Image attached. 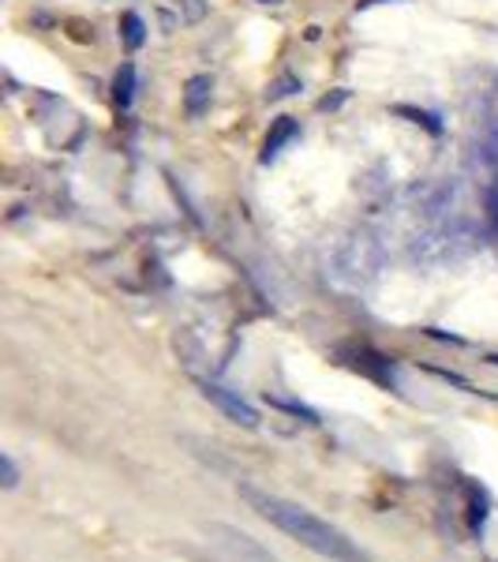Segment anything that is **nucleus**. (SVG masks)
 <instances>
[{"instance_id":"1","label":"nucleus","mask_w":498,"mask_h":562,"mask_svg":"<svg viewBox=\"0 0 498 562\" xmlns=\"http://www.w3.org/2000/svg\"><path fill=\"white\" fill-rule=\"evenodd\" d=\"M240 498L259 514L262 521L282 529L285 537L301 540L304 548L315 551V555H322L330 562H371V555L349 537V532H341L338 525L322 521L319 514H312L301 503H288V498L274 495V492H262L256 484H240Z\"/></svg>"},{"instance_id":"2","label":"nucleus","mask_w":498,"mask_h":562,"mask_svg":"<svg viewBox=\"0 0 498 562\" xmlns=\"http://www.w3.org/2000/svg\"><path fill=\"white\" fill-rule=\"evenodd\" d=\"M383 259H386L383 240L371 229H356V233H349L346 240H338V248L330 251V274L338 285L364 289L378 278Z\"/></svg>"},{"instance_id":"3","label":"nucleus","mask_w":498,"mask_h":562,"mask_svg":"<svg viewBox=\"0 0 498 562\" xmlns=\"http://www.w3.org/2000/svg\"><path fill=\"white\" fill-rule=\"evenodd\" d=\"M206 537H211L233 562H278V555L267 548V543H259L256 537L240 532L237 525L214 521V525H206Z\"/></svg>"},{"instance_id":"4","label":"nucleus","mask_w":498,"mask_h":562,"mask_svg":"<svg viewBox=\"0 0 498 562\" xmlns=\"http://www.w3.org/2000/svg\"><path fill=\"white\" fill-rule=\"evenodd\" d=\"M199 390H203L206 402H214L217 409H222L225 416H229L233 424H240V428H259V413H256V405H248L240 394H233V390H225L222 383H211V379H203V383H199Z\"/></svg>"},{"instance_id":"5","label":"nucleus","mask_w":498,"mask_h":562,"mask_svg":"<svg viewBox=\"0 0 498 562\" xmlns=\"http://www.w3.org/2000/svg\"><path fill=\"white\" fill-rule=\"evenodd\" d=\"M296 132H301V128H296L293 116H278V121L270 124L267 139H262V154H259L262 166H270V161H274L278 154L285 150V143H288V139H296Z\"/></svg>"},{"instance_id":"6","label":"nucleus","mask_w":498,"mask_h":562,"mask_svg":"<svg viewBox=\"0 0 498 562\" xmlns=\"http://www.w3.org/2000/svg\"><path fill=\"white\" fill-rule=\"evenodd\" d=\"M211 76H192L188 79V87H184V109H188V116H203V109L211 105Z\"/></svg>"},{"instance_id":"7","label":"nucleus","mask_w":498,"mask_h":562,"mask_svg":"<svg viewBox=\"0 0 498 562\" xmlns=\"http://www.w3.org/2000/svg\"><path fill=\"white\" fill-rule=\"evenodd\" d=\"M113 98H116V105H121V109L132 105V98H135V68L132 65H121V71H116Z\"/></svg>"},{"instance_id":"8","label":"nucleus","mask_w":498,"mask_h":562,"mask_svg":"<svg viewBox=\"0 0 498 562\" xmlns=\"http://www.w3.org/2000/svg\"><path fill=\"white\" fill-rule=\"evenodd\" d=\"M121 31H124V42H128V49H139L143 42H147V26H143V20L135 12H128L121 20Z\"/></svg>"},{"instance_id":"9","label":"nucleus","mask_w":498,"mask_h":562,"mask_svg":"<svg viewBox=\"0 0 498 562\" xmlns=\"http://www.w3.org/2000/svg\"><path fill=\"white\" fill-rule=\"evenodd\" d=\"M479 147H484V161H498V116H487V121H484Z\"/></svg>"},{"instance_id":"10","label":"nucleus","mask_w":498,"mask_h":562,"mask_svg":"<svg viewBox=\"0 0 498 562\" xmlns=\"http://www.w3.org/2000/svg\"><path fill=\"white\" fill-rule=\"evenodd\" d=\"M397 113H401V116H412V124H423V128H428L431 135H439V132H442V124L434 121L431 113H420V109H409V105H397Z\"/></svg>"},{"instance_id":"11","label":"nucleus","mask_w":498,"mask_h":562,"mask_svg":"<svg viewBox=\"0 0 498 562\" xmlns=\"http://www.w3.org/2000/svg\"><path fill=\"white\" fill-rule=\"evenodd\" d=\"M0 469H4V492H12L15 484H20V469H15V461H12V454H0Z\"/></svg>"},{"instance_id":"12","label":"nucleus","mask_w":498,"mask_h":562,"mask_svg":"<svg viewBox=\"0 0 498 562\" xmlns=\"http://www.w3.org/2000/svg\"><path fill=\"white\" fill-rule=\"evenodd\" d=\"M293 90H301V83H296L293 76H285V79H278V83L267 90V98H270V102H278V98H288Z\"/></svg>"},{"instance_id":"13","label":"nucleus","mask_w":498,"mask_h":562,"mask_svg":"<svg viewBox=\"0 0 498 562\" xmlns=\"http://www.w3.org/2000/svg\"><path fill=\"white\" fill-rule=\"evenodd\" d=\"M487 222H491L495 237H498V180L491 188H487Z\"/></svg>"},{"instance_id":"14","label":"nucleus","mask_w":498,"mask_h":562,"mask_svg":"<svg viewBox=\"0 0 498 562\" xmlns=\"http://www.w3.org/2000/svg\"><path fill=\"white\" fill-rule=\"evenodd\" d=\"M184 8H188V20H203V4H199V0H184Z\"/></svg>"},{"instance_id":"15","label":"nucleus","mask_w":498,"mask_h":562,"mask_svg":"<svg viewBox=\"0 0 498 562\" xmlns=\"http://www.w3.org/2000/svg\"><path fill=\"white\" fill-rule=\"evenodd\" d=\"M341 102H346V94H333V98H322L319 109H338Z\"/></svg>"},{"instance_id":"16","label":"nucleus","mask_w":498,"mask_h":562,"mask_svg":"<svg viewBox=\"0 0 498 562\" xmlns=\"http://www.w3.org/2000/svg\"><path fill=\"white\" fill-rule=\"evenodd\" d=\"M371 4H383V0H360L356 8H371Z\"/></svg>"},{"instance_id":"17","label":"nucleus","mask_w":498,"mask_h":562,"mask_svg":"<svg viewBox=\"0 0 498 562\" xmlns=\"http://www.w3.org/2000/svg\"><path fill=\"white\" fill-rule=\"evenodd\" d=\"M487 364H495V368H498V352H491V357H487Z\"/></svg>"},{"instance_id":"18","label":"nucleus","mask_w":498,"mask_h":562,"mask_svg":"<svg viewBox=\"0 0 498 562\" xmlns=\"http://www.w3.org/2000/svg\"><path fill=\"white\" fill-rule=\"evenodd\" d=\"M259 4H282V0H259Z\"/></svg>"}]
</instances>
